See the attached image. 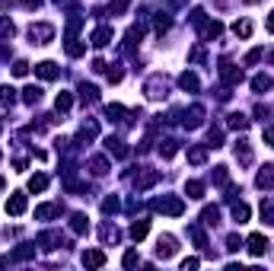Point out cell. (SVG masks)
Wrapping results in <instances>:
<instances>
[{
  "label": "cell",
  "instance_id": "cell-1",
  "mask_svg": "<svg viewBox=\"0 0 274 271\" xmlns=\"http://www.w3.org/2000/svg\"><path fill=\"white\" fill-rule=\"evenodd\" d=\"M29 38H32V45H48L54 38V26H48V23H38L29 29Z\"/></svg>",
  "mask_w": 274,
  "mask_h": 271
},
{
  "label": "cell",
  "instance_id": "cell-2",
  "mask_svg": "<svg viewBox=\"0 0 274 271\" xmlns=\"http://www.w3.org/2000/svg\"><path fill=\"white\" fill-rule=\"evenodd\" d=\"M153 207H156V210H163V214H169V217H182V210H185L182 198H159Z\"/></svg>",
  "mask_w": 274,
  "mask_h": 271
},
{
  "label": "cell",
  "instance_id": "cell-3",
  "mask_svg": "<svg viewBox=\"0 0 274 271\" xmlns=\"http://www.w3.org/2000/svg\"><path fill=\"white\" fill-rule=\"evenodd\" d=\"M182 125L191 128V131H195V128H201V125H204V105H191V109H185V118H182Z\"/></svg>",
  "mask_w": 274,
  "mask_h": 271
},
{
  "label": "cell",
  "instance_id": "cell-4",
  "mask_svg": "<svg viewBox=\"0 0 274 271\" xmlns=\"http://www.w3.org/2000/svg\"><path fill=\"white\" fill-rule=\"evenodd\" d=\"M220 77H223V83L239 86V83H242V67H236V64H227V61H223V67H220Z\"/></svg>",
  "mask_w": 274,
  "mask_h": 271
},
{
  "label": "cell",
  "instance_id": "cell-5",
  "mask_svg": "<svg viewBox=\"0 0 274 271\" xmlns=\"http://www.w3.org/2000/svg\"><path fill=\"white\" fill-rule=\"evenodd\" d=\"M179 252V246H176V236H159V243H156V255L159 258H172V255H176Z\"/></svg>",
  "mask_w": 274,
  "mask_h": 271
},
{
  "label": "cell",
  "instance_id": "cell-6",
  "mask_svg": "<svg viewBox=\"0 0 274 271\" xmlns=\"http://www.w3.org/2000/svg\"><path fill=\"white\" fill-rule=\"evenodd\" d=\"M166 89H169V86H166V80L159 77V74L147 80V96H150V99H163V96H166Z\"/></svg>",
  "mask_w": 274,
  "mask_h": 271
},
{
  "label": "cell",
  "instance_id": "cell-7",
  "mask_svg": "<svg viewBox=\"0 0 274 271\" xmlns=\"http://www.w3.org/2000/svg\"><path fill=\"white\" fill-rule=\"evenodd\" d=\"M29 258H35V246L32 243H23V246H16L13 252H10V262H29Z\"/></svg>",
  "mask_w": 274,
  "mask_h": 271
},
{
  "label": "cell",
  "instance_id": "cell-8",
  "mask_svg": "<svg viewBox=\"0 0 274 271\" xmlns=\"http://www.w3.org/2000/svg\"><path fill=\"white\" fill-rule=\"evenodd\" d=\"M26 207H29V201H26V195H13V198H10V201H7V214H13V217H19V214H26Z\"/></svg>",
  "mask_w": 274,
  "mask_h": 271
},
{
  "label": "cell",
  "instance_id": "cell-9",
  "mask_svg": "<svg viewBox=\"0 0 274 271\" xmlns=\"http://www.w3.org/2000/svg\"><path fill=\"white\" fill-rule=\"evenodd\" d=\"M249 252H252V255H265V252H268V239L261 236V233H252V236H249Z\"/></svg>",
  "mask_w": 274,
  "mask_h": 271
},
{
  "label": "cell",
  "instance_id": "cell-10",
  "mask_svg": "<svg viewBox=\"0 0 274 271\" xmlns=\"http://www.w3.org/2000/svg\"><path fill=\"white\" fill-rule=\"evenodd\" d=\"M35 74L42 77V80H58L61 70H58V64H54V61H42V64H35Z\"/></svg>",
  "mask_w": 274,
  "mask_h": 271
},
{
  "label": "cell",
  "instance_id": "cell-11",
  "mask_svg": "<svg viewBox=\"0 0 274 271\" xmlns=\"http://www.w3.org/2000/svg\"><path fill=\"white\" fill-rule=\"evenodd\" d=\"M83 265H86V268H102V265H105V252L89 249V252H83Z\"/></svg>",
  "mask_w": 274,
  "mask_h": 271
},
{
  "label": "cell",
  "instance_id": "cell-12",
  "mask_svg": "<svg viewBox=\"0 0 274 271\" xmlns=\"http://www.w3.org/2000/svg\"><path fill=\"white\" fill-rule=\"evenodd\" d=\"M255 185H258V188H271V185H274V166H261V169H258Z\"/></svg>",
  "mask_w": 274,
  "mask_h": 271
},
{
  "label": "cell",
  "instance_id": "cell-13",
  "mask_svg": "<svg viewBox=\"0 0 274 271\" xmlns=\"http://www.w3.org/2000/svg\"><path fill=\"white\" fill-rule=\"evenodd\" d=\"M105 150H108V153L112 156H128V147H125V140H118V137H105Z\"/></svg>",
  "mask_w": 274,
  "mask_h": 271
},
{
  "label": "cell",
  "instance_id": "cell-14",
  "mask_svg": "<svg viewBox=\"0 0 274 271\" xmlns=\"http://www.w3.org/2000/svg\"><path fill=\"white\" fill-rule=\"evenodd\" d=\"M179 86L185 89V93H198V86H201V83H198V77L191 74V70H185V74L179 77Z\"/></svg>",
  "mask_w": 274,
  "mask_h": 271
},
{
  "label": "cell",
  "instance_id": "cell-15",
  "mask_svg": "<svg viewBox=\"0 0 274 271\" xmlns=\"http://www.w3.org/2000/svg\"><path fill=\"white\" fill-rule=\"evenodd\" d=\"M70 230H74L77 236L89 233V220H86V214H74V217H70Z\"/></svg>",
  "mask_w": 274,
  "mask_h": 271
},
{
  "label": "cell",
  "instance_id": "cell-16",
  "mask_svg": "<svg viewBox=\"0 0 274 271\" xmlns=\"http://www.w3.org/2000/svg\"><path fill=\"white\" fill-rule=\"evenodd\" d=\"M108 42H112V29H108V26H99L96 32H93V45H96V48H105Z\"/></svg>",
  "mask_w": 274,
  "mask_h": 271
},
{
  "label": "cell",
  "instance_id": "cell-17",
  "mask_svg": "<svg viewBox=\"0 0 274 271\" xmlns=\"http://www.w3.org/2000/svg\"><path fill=\"white\" fill-rule=\"evenodd\" d=\"M147 233H150V220H134V224H131V239H137V243H140Z\"/></svg>",
  "mask_w": 274,
  "mask_h": 271
},
{
  "label": "cell",
  "instance_id": "cell-18",
  "mask_svg": "<svg viewBox=\"0 0 274 271\" xmlns=\"http://www.w3.org/2000/svg\"><path fill=\"white\" fill-rule=\"evenodd\" d=\"M54 214H61V204H38L35 207V217L38 220H48V217H54Z\"/></svg>",
  "mask_w": 274,
  "mask_h": 271
},
{
  "label": "cell",
  "instance_id": "cell-19",
  "mask_svg": "<svg viewBox=\"0 0 274 271\" xmlns=\"http://www.w3.org/2000/svg\"><path fill=\"white\" fill-rule=\"evenodd\" d=\"M227 125L233 128V131H246V128H249V118H246V115H242V112H233Z\"/></svg>",
  "mask_w": 274,
  "mask_h": 271
},
{
  "label": "cell",
  "instance_id": "cell-20",
  "mask_svg": "<svg viewBox=\"0 0 274 271\" xmlns=\"http://www.w3.org/2000/svg\"><path fill=\"white\" fill-rule=\"evenodd\" d=\"M185 195H188V198H204V182H198V179L185 182Z\"/></svg>",
  "mask_w": 274,
  "mask_h": 271
},
{
  "label": "cell",
  "instance_id": "cell-21",
  "mask_svg": "<svg viewBox=\"0 0 274 271\" xmlns=\"http://www.w3.org/2000/svg\"><path fill=\"white\" fill-rule=\"evenodd\" d=\"M13 102H16V89L13 86H4V89H0V109H10Z\"/></svg>",
  "mask_w": 274,
  "mask_h": 271
},
{
  "label": "cell",
  "instance_id": "cell-22",
  "mask_svg": "<svg viewBox=\"0 0 274 271\" xmlns=\"http://www.w3.org/2000/svg\"><path fill=\"white\" fill-rule=\"evenodd\" d=\"M70 105H74V96H70V93H64V89H61V93H58V99H54V109H58V112H67Z\"/></svg>",
  "mask_w": 274,
  "mask_h": 271
},
{
  "label": "cell",
  "instance_id": "cell-23",
  "mask_svg": "<svg viewBox=\"0 0 274 271\" xmlns=\"http://www.w3.org/2000/svg\"><path fill=\"white\" fill-rule=\"evenodd\" d=\"M67 55H70V58H80V55H86V45L80 42V38H67Z\"/></svg>",
  "mask_w": 274,
  "mask_h": 271
},
{
  "label": "cell",
  "instance_id": "cell-24",
  "mask_svg": "<svg viewBox=\"0 0 274 271\" xmlns=\"http://www.w3.org/2000/svg\"><path fill=\"white\" fill-rule=\"evenodd\" d=\"M38 99H42V89H38V86H26V89H23V102H26V105H35Z\"/></svg>",
  "mask_w": 274,
  "mask_h": 271
},
{
  "label": "cell",
  "instance_id": "cell-25",
  "mask_svg": "<svg viewBox=\"0 0 274 271\" xmlns=\"http://www.w3.org/2000/svg\"><path fill=\"white\" fill-rule=\"evenodd\" d=\"M201 35H204V38H217V35H220V23H217V19L201 23Z\"/></svg>",
  "mask_w": 274,
  "mask_h": 271
},
{
  "label": "cell",
  "instance_id": "cell-26",
  "mask_svg": "<svg viewBox=\"0 0 274 271\" xmlns=\"http://www.w3.org/2000/svg\"><path fill=\"white\" fill-rule=\"evenodd\" d=\"M45 188H48V176L38 173V176L29 179V192H45Z\"/></svg>",
  "mask_w": 274,
  "mask_h": 271
},
{
  "label": "cell",
  "instance_id": "cell-27",
  "mask_svg": "<svg viewBox=\"0 0 274 271\" xmlns=\"http://www.w3.org/2000/svg\"><path fill=\"white\" fill-rule=\"evenodd\" d=\"M80 96H83V102H96V99H99V89H96L93 83H83V86H80Z\"/></svg>",
  "mask_w": 274,
  "mask_h": 271
},
{
  "label": "cell",
  "instance_id": "cell-28",
  "mask_svg": "<svg viewBox=\"0 0 274 271\" xmlns=\"http://www.w3.org/2000/svg\"><path fill=\"white\" fill-rule=\"evenodd\" d=\"M89 169H93L96 176H105V173H108V163H105V156H93V159H89Z\"/></svg>",
  "mask_w": 274,
  "mask_h": 271
},
{
  "label": "cell",
  "instance_id": "cell-29",
  "mask_svg": "<svg viewBox=\"0 0 274 271\" xmlns=\"http://www.w3.org/2000/svg\"><path fill=\"white\" fill-rule=\"evenodd\" d=\"M233 220H236V224H246L249 220V204H233Z\"/></svg>",
  "mask_w": 274,
  "mask_h": 271
},
{
  "label": "cell",
  "instance_id": "cell-30",
  "mask_svg": "<svg viewBox=\"0 0 274 271\" xmlns=\"http://www.w3.org/2000/svg\"><path fill=\"white\" fill-rule=\"evenodd\" d=\"M99 236H102V243H118V236H121V233H118V230L112 227V224H105L102 230H99Z\"/></svg>",
  "mask_w": 274,
  "mask_h": 271
},
{
  "label": "cell",
  "instance_id": "cell-31",
  "mask_svg": "<svg viewBox=\"0 0 274 271\" xmlns=\"http://www.w3.org/2000/svg\"><path fill=\"white\" fill-rule=\"evenodd\" d=\"M207 159V153H204V147H191L188 150V163H195V166H201Z\"/></svg>",
  "mask_w": 274,
  "mask_h": 271
},
{
  "label": "cell",
  "instance_id": "cell-32",
  "mask_svg": "<svg viewBox=\"0 0 274 271\" xmlns=\"http://www.w3.org/2000/svg\"><path fill=\"white\" fill-rule=\"evenodd\" d=\"M201 220H204L207 227H214L217 220H220V210L217 207H204V210H201Z\"/></svg>",
  "mask_w": 274,
  "mask_h": 271
},
{
  "label": "cell",
  "instance_id": "cell-33",
  "mask_svg": "<svg viewBox=\"0 0 274 271\" xmlns=\"http://www.w3.org/2000/svg\"><path fill=\"white\" fill-rule=\"evenodd\" d=\"M233 32H236L239 38H249L252 35V23H249V19H239V23L233 26Z\"/></svg>",
  "mask_w": 274,
  "mask_h": 271
},
{
  "label": "cell",
  "instance_id": "cell-34",
  "mask_svg": "<svg viewBox=\"0 0 274 271\" xmlns=\"http://www.w3.org/2000/svg\"><path fill=\"white\" fill-rule=\"evenodd\" d=\"M128 7H131V0H112V4H108V13H112V16H121Z\"/></svg>",
  "mask_w": 274,
  "mask_h": 271
},
{
  "label": "cell",
  "instance_id": "cell-35",
  "mask_svg": "<svg viewBox=\"0 0 274 271\" xmlns=\"http://www.w3.org/2000/svg\"><path fill=\"white\" fill-rule=\"evenodd\" d=\"M156 179H159V176L153 173V169H150V173H144V176H140V179H137V188H140V192H144V188H150V185H153V182H156Z\"/></svg>",
  "mask_w": 274,
  "mask_h": 271
},
{
  "label": "cell",
  "instance_id": "cell-36",
  "mask_svg": "<svg viewBox=\"0 0 274 271\" xmlns=\"http://www.w3.org/2000/svg\"><path fill=\"white\" fill-rule=\"evenodd\" d=\"M252 89H255V93H265V89H271V80L265 74H258L255 80H252Z\"/></svg>",
  "mask_w": 274,
  "mask_h": 271
},
{
  "label": "cell",
  "instance_id": "cell-37",
  "mask_svg": "<svg viewBox=\"0 0 274 271\" xmlns=\"http://www.w3.org/2000/svg\"><path fill=\"white\" fill-rule=\"evenodd\" d=\"M16 35V26L10 19H0V38H13Z\"/></svg>",
  "mask_w": 274,
  "mask_h": 271
},
{
  "label": "cell",
  "instance_id": "cell-38",
  "mask_svg": "<svg viewBox=\"0 0 274 271\" xmlns=\"http://www.w3.org/2000/svg\"><path fill=\"white\" fill-rule=\"evenodd\" d=\"M188 236H191V239H195V243H198L201 249H204V246H207V236H204V233H201V227H188Z\"/></svg>",
  "mask_w": 274,
  "mask_h": 271
},
{
  "label": "cell",
  "instance_id": "cell-39",
  "mask_svg": "<svg viewBox=\"0 0 274 271\" xmlns=\"http://www.w3.org/2000/svg\"><path fill=\"white\" fill-rule=\"evenodd\" d=\"M105 112H108L112 122H125V118H121V115H125V105H118V102H115V105H108Z\"/></svg>",
  "mask_w": 274,
  "mask_h": 271
},
{
  "label": "cell",
  "instance_id": "cell-40",
  "mask_svg": "<svg viewBox=\"0 0 274 271\" xmlns=\"http://www.w3.org/2000/svg\"><path fill=\"white\" fill-rule=\"evenodd\" d=\"M176 150H179V144H176V140H163V147H159V153H163V156L169 159V156H176Z\"/></svg>",
  "mask_w": 274,
  "mask_h": 271
},
{
  "label": "cell",
  "instance_id": "cell-41",
  "mask_svg": "<svg viewBox=\"0 0 274 271\" xmlns=\"http://www.w3.org/2000/svg\"><path fill=\"white\" fill-rule=\"evenodd\" d=\"M169 26H172V19H169L166 13H159V16H156V32H159V35H163V32H166V29H169Z\"/></svg>",
  "mask_w": 274,
  "mask_h": 271
},
{
  "label": "cell",
  "instance_id": "cell-42",
  "mask_svg": "<svg viewBox=\"0 0 274 271\" xmlns=\"http://www.w3.org/2000/svg\"><path fill=\"white\" fill-rule=\"evenodd\" d=\"M99 134V128H96V122H86L83 128H80V137H96Z\"/></svg>",
  "mask_w": 274,
  "mask_h": 271
},
{
  "label": "cell",
  "instance_id": "cell-43",
  "mask_svg": "<svg viewBox=\"0 0 274 271\" xmlns=\"http://www.w3.org/2000/svg\"><path fill=\"white\" fill-rule=\"evenodd\" d=\"M140 262V258H137V252H134V249H131V252H125V258H121V265H125V268H134Z\"/></svg>",
  "mask_w": 274,
  "mask_h": 271
},
{
  "label": "cell",
  "instance_id": "cell-44",
  "mask_svg": "<svg viewBox=\"0 0 274 271\" xmlns=\"http://www.w3.org/2000/svg\"><path fill=\"white\" fill-rule=\"evenodd\" d=\"M236 156L242 159V163H249V159H252V150H249L246 144H236Z\"/></svg>",
  "mask_w": 274,
  "mask_h": 271
},
{
  "label": "cell",
  "instance_id": "cell-45",
  "mask_svg": "<svg viewBox=\"0 0 274 271\" xmlns=\"http://www.w3.org/2000/svg\"><path fill=\"white\" fill-rule=\"evenodd\" d=\"M102 210H105V214H115V210H118V198H115V195L105 198V201H102Z\"/></svg>",
  "mask_w": 274,
  "mask_h": 271
},
{
  "label": "cell",
  "instance_id": "cell-46",
  "mask_svg": "<svg viewBox=\"0 0 274 271\" xmlns=\"http://www.w3.org/2000/svg\"><path fill=\"white\" fill-rule=\"evenodd\" d=\"M261 220H265V224H274V204H261Z\"/></svg>",
  "mask_w": 274,
  "mask_h": 271
},
{
  "label": "cell",
  "instance_id": "cell-47",
  "mask_svg": "<svg viewBox=\"0 0 274 271\" xmlns=\"http://www.w3.org/2000/svg\"><path fill=\"white\" fill-rule=\"evenodd\" d=\"M29 74V64L26 61H13V77H26Z\"/></svg>",
  "mask_w": 274,
  "mask_h": 271
},
{
  "label": "cell",
  "instance_id": "cell-48",
  "mask_svg": "<svg viewBox=\"0 0 274 271\" xmlns=\"http://www.w3.org/2000/svg\"><path fill=\"white\" fill-rule=\"evenodd\" d=\"M258 61H261V48H252L246 55V64H258Z\"/></svg>",
  "mask_w": 274,
  "mask_h": 271
},
{
  "label": "cell",
  "instance_id": "cell-49",
  "mask_svg": "<svg viewBox=\"0 0 274 271\" xmlns=\"http://www.w3.org/2000/svg\"><path fill=\"white\" fill-rule=\"evenodd\" d=\"M214 182H217V185H223V182H227V166H217V173H214Z\"/></svg>",
  "mask_w": 274,
  "mask_h": 271
},
{
  "label": "cell",
  "instance_id": "cell-50",
  "mask_svg": "<svg viewBox=\"0 0 274 271\" xmlns=\"http://www.w3.org/2000/svg\"><path fill=\"white\" fill-rule=\"evenodd\" d=\"M207 147H223V134L220 131H210V144Z\"/></svg>",
  "mask_w": 274,
  "mask_h": 271
},
{
  "label": "cell",
  "instance_id": "cell-51",
  "mask_svg": "<svg viewBox=\"0 0 274 271\" xmlns=\"http://www.w3.org/2000/svg\"><path fill=\"white\" fill-rule=\"evenodd\" d=\"M239 246H242V243H239V236H227V249H230V252H236Z\"/></svg>",
  "mask_w": 274,
  "mask_h": 271
},
{
  "label": "cell",
  "instance_id": "cell-52",
  "mask_svg": "<svg viewBox=\"0 0 274 271\" xmlns=\"http://www.w3.org/2000/svg\"><path fill=\"white\" fill-rule=\"evenodd\" d=\"M19 4H23L26 10H38V7H42V4H45V0H19Z\"/></svg>",
  "mask_w": 274,
  "mask_h": 271
},
{
  "label": "cell",
  "instance_id": "cell-53",
  "mask_svg": "<svg viewBox=\"0 0 274 271\" xmlns=\"http://www.w3.org/2000/svg\"><path fill=\"white\" fill-rule=\"evenodd\" d=\"M201 262H198V258H185V262H182V271H188V268H198Z\"/></svg>",
  "mask_w": 274,
  "mask_h": 271
},
{
  "label": "cell",
  "instance_id": "cell-54",
  "mask_svg": "<svg viewBox=\"0 0 274 271\" xmlns=\"http://www.w3.org/2000/svg\"><path fill=\"white\" fill-rule=\"evenodd\" d=\"M265 26H268V32H274V10L268 13V19H265Z\"/></svg>",
  "mask_w": 274,
  "mask_h": 271
},
{
  "label": "cell",
  "instance_id": "cell-55",
  "mask_svg": "<svg viewBox=\"0 0 274 271\" xmlns=\"http://www.w3.org/2000/svg\"><path fill=\"white\" fill-rule=\"evenodd\" d=\"M265 140H268V144L274 147V128H265Z\"/></svg>",
  "mask_w": 274,
  "mask_h": 271
},
{
  "label": "cell",
  "instance_id": "cell-56",
  "mask_svg": "<svg viewBox=\"0 0 274 271\" xmlns=\"http://www.w3.org/2000/svg\"><path fill=\"white\" fill-rule=\"evenodd\" d=\"M0 192H4V179H0Z\"/></svg>",
  "mask_w": 274,
  "mask_h": 271
},
{
  "label": "cell",
  "instance_id": "cell-57",
  "mask_svg": "<svg viewBox=\"0 0 274 271\" xmlns=\"http://www.w3.org/2000/svg\"><path fill=\"white\" fill-rule=\"evenodd\" d=\"M246 4H258V0H246Z\"/></svg>",
  "mask_w": 274,
  "mask_h": 271
},
{
  "label": "cell",
  "instance_id": "cell-58",
  "mask_svg": "<svg viewBox=\"0 0 274 271\" xmlns=\"http://www.w3.org/2000/svg\"><path fill=\"white\" fill-rule=\"evenodd\" d=\"M54 4H64V0H54Z\"/></svg>",
  "mask_w": 274,
  "mask_h": 271
},
{
  "label": "cell",
  "instance_id": "cell-59",
  "mask_svg": "<svg viewBox=\"0 0 274 271\" xmlns=\"http://www.w3.org/2000/svg\"><path fill=\"white\" fill-rule=\"evenodd\" d=\"M271 61H274V55H271Z\"/></svg>",
  "mask_w": 274,
  "mask_h": 271
}]
</instances>
